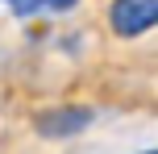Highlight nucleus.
Returning <instances> with one entry per match:
<instances>
[{
  "instance_id": "obj_1",
  "label": "nucleus",
  "mask_w": 158,
  "mask_h": 154,
  "mask_svg": "<svg viewBox=\"0 0 158 154\" xmlns=\"http://www.w3.org/2000/svg\"><path fill=\"white\" fill-rule=\"evenodd\" d=\"M108 21L117 38H137L158 21V0H112Z\"/></svg>"
},
{
  "instance_id": "obj_2",
  "label": "nucleus",
  "mask_w": 158,
  "mask_h": 154,
  "mask_svg": "<svg viewBox=\"0 0 158 154\" xmlns=\"http://www.w3.org/2000/svg\"><path fill=\"white\" fill-rule=\"evenodd\" d=\"M92 125V108H50V113L38 117V133H46V138H71V133L87 129Z\"/></svg>"
},
{
  "instance_id": "obj_3",
  "label": "nucleus",
  "mask_w": 158,
  "mask_h": 154,
  "mask_svg": "<svg viewBox=\"0 0 158 154\" xmlns=\"http://www.w3.org/2000/svg\"><path fill=\"white\" fill-rule=\"evenodd\" d=\"M75 0H38V8H58V13H63V8H71Z\"/></svg>"
},
{
  "instance_id": "obj_4",
  "label": "nucleus",
  "mask_w": 158,
  "mask_h": 154,
  "mask_svg": "<svg viewBox=\"0 0 158 154\" xmlns=\"http://www.w3.org/2000/svg\"><path fill=\"white\" fill-rule=\"evenodd\" d=\"M146 154H154V150H146Z\"/></svg>"
}]
</instances>
